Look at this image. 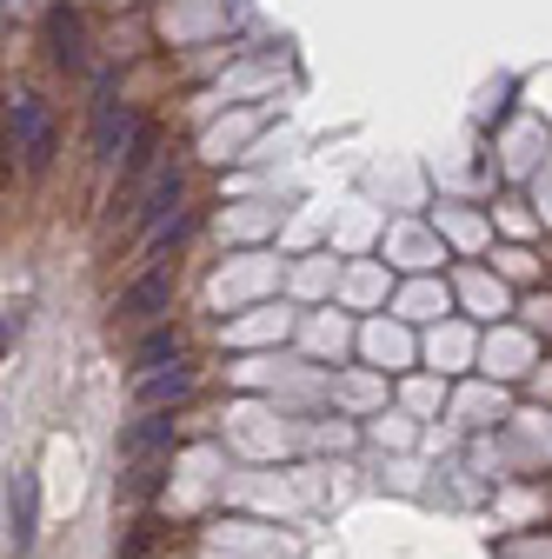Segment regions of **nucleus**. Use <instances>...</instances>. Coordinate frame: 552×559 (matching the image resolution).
Returning a JSON list of instances; mask_svg holds the SVG:
<instances>
[{
	"label": "nucleus",
	"instance_id": "nucleus-1",
	"mask_svg": "<svg viewBox=\"0 0 552 559\" xmlns=\"http://www.w3.org/2000/svg\"><path fill=\"white\" fill-rule=\"evenodd\" d=\"M8 133H14V154H21L27 167H47V160H53V114H47L34 94H21V100L8 107Z\"/></svg>",
	"mask_w": 552,
	"mask_h": 559
},
{
	"label": "nucleus",
	"instance_id": "nucleus-2",
	"mask_svg": "<svg viewBox=\"0 0 552 559\" xmlns=\"http://www.w3.org/2000/svg\"><path fill=\"white\" fill-rule=\"evenodd\" d=\"M34 513H40L34 473H14V479H8V546H14V559L34 546Z\"/></svg>",
	"mask_w": 552,
	"mask_h": 559
},
{
	"label": "nucleus",
	"instance_id": "nucleus-3",
	"mask_svg": "<svg viewBox=\"0 0 552 559\" xmlns=\"http://www.w3.org/2000/svg\"><path fill=\"white\" fill-rule=\"evenodd\" d=\"M167 300H173V273H147L120 294V320H154V313H167Z\"/></svg>",
	"mask_w": 552,
	"mask_h": 559
},
{
	"label": "nucleus",
	"instance_id": "nucleus-4",
	"mask_svg": "<svg viewBox=\"0 0 552 559\" xmlns=\"http://www.w3.org/2000/svg\"><path fill=\"white\" fill-rule=\"evenodd\" d=\"M127 127H133V114L113 107V87H100V100H94V154H100V160L120 154V133H127Z\"/></svg>",
	"mask_w": 552,
	"mask_h": 559
},
{
	"label": "nucleus",
	"instance_id": "nucleus-5",
	"mask_svg": "<svg viewBox=\"0 0 552 559\" xmlns=\"http://www.w3.org/2000/svg\"><path fill=\"white\" fill-rule=\"evenodd\" d=\"M47 53H53L60 67H81V21L67 14V8L47 14Z\"/></svg>",
	"mask_w": 552,
	"mask_h": 559
},
{
	"label": "nucleus",
	"instance_id": "nucleus-6",
	"mask_svg": "<svg viewBox=\"0 0 552 559\" xmlns=\"http://www.w3.org/2000/svg\"><path fill=\"white\" fill-rule=\"evenodd\" d=\"M187 386H193V373H187V367H173V373H160V380H147V386H141V406H167V400H180Z\"/></svg>",
	"mask_w": 552,
	"mask_h": 559
},
{
	"label": "nucleus",
	"instance_id": "nucleus-7",
	"mask_svg": "<svg viewBox=\"0 0 552 559\" xmlns=\"http://www.w3.org/2000/svg\"><path fill=\"white\" fill-rule=\"evenodd\" d=\"M180 206V174H160V187H154V206H147V221H167Z\"/></svg>",
	"mask_w": 552,
	"mask_h": 559
},
{
	"label": "nucleus",
	"instance_id": "nucleus-8",
	"mask_svg": "<svg viewBox=\"0 0 552 559\" xmlns=\"http://www.w3.org/2000/svg\"><path fill=\"white\" fill-rule=\"evenodd\" d=\"M167 433H173L167 419H147V427H133V433H127V453H147V447H160Z\"/></svg>",
	"mask_w": 552,
	"mask_h": 559
},
{
	"label": "nucleus",
	"instance_id": "nucleus-9",
	"mask_svg": "<svg viewBox=\"0 0 552 559\" xmlns=\"http://www.w3.org/2000/svg\"><path fill=\"white\" fill-rule=\"evenodd\" d=\"M167 354H180V333H154V340L141 346V367H154V360H167Z\"/></svg>",
	"mask_w": 552,
	"mask_h": 559
}]
</instances>
